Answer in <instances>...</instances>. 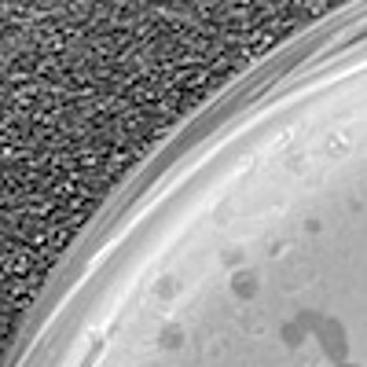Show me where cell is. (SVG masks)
Here are the masks:
<instances>
[{
	"instance_id": "5b68a950",
	"label": "cell",
	"mask_w": 367,
	"mask_h": 367,
	"mask_svg": "<svg viewBox=\"0 0 367 367\" xmlns=\"http://www.w3.org/2000/svg\"><path fill=\"white\" fill-rule=\"evenodd\" d=\"M338 367H356V363H349V360H345V363H338Z\"/></svg>"
},
{
	"instance_id": "277c9868",
	"label": "cell",
	"mask_w": 367,
	"mask_h": 367,
	"mask_svg": "<svg viewBox=\"0 0 367 367\" xmlns=\"http://www.w3.org/2000/svg\"><path fill=\"white\" fill-rule=\"evenodd\" d=\"M298 323L305 327V335H308V330H320V323H323V316H320V312H316V308H301V312H298Z\"/></svg>"
},
{
	"instance_id": "3957f363",
	"label": "cell",
	"mask_w": 367,
	"mask_h": 367,
	"mask_svg": "<svg viewBox=\"0 0 367 367\" xmlns=\"http://www.w3.org/2000/svg\"><path fill=\"white\" fill-rule=\"evenodd\" d=\"M279 335H283V342H287L290 349H298V345L308 338V335H305V327H301L298 320H294V323H283V327H279Z\"/></svg>"
},
{
	"instance_id": "7a4b0ae2",
	"label": "cell",
	"mask_w": 367,
	"mask_h": 367,
	"mask_svg": "<svg viewBox=\"0 0 367 367\" xmlns=\"http://www.w3.org/2000/svg\"><path fill=\"white\" fill-rule=\"evenodd\" d=\"M231 290L239 294V298H253V294H257V275L253 272H239L235 283H231Z\"/></svg>"
},
{
	"instance_id": "6da1fadb",
	"label": "cell",
	"mask_w": 367,
	"mask_h": 367,
	"mask_svg": "<svg viewBox=\"0 0 367 367\" xmlns=\"http://www.w3.org/2000/svg\"><path fill=\"white\" fill-rule=\"evenodd\" d=\"M316 338H320L323 353H327L330 360H335V363H345V356H349V342H345V327H342L338 320H323L320 330H316Z\"/></svg>"
}]
</instances>
